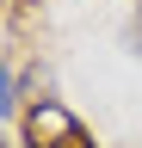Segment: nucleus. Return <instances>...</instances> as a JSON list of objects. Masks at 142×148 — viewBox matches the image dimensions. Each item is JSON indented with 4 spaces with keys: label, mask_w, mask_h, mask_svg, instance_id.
<instances>
[{
    "label": "nucleus",
    "mask_w": 142,
    "mask_h": 148,
    "mask_svg": "<svg viewBox=\"0 0 142 148\" xmlns=\"http://www.w3.org/2000/svg\"><path fill=\"white\" fill-rule=\"evenodd\" d=\"M31 148H86V136L62 105H37L31 111Z\"/></svg>",
    "instance_id": "nucleus-1"
},
{
    "label": "nucleus",
    "mask_w": 142,
    "mask_h": 148,
    "mask_svg": "<svg viewBox=\"0 0 142 148\" xmlns=\"http://www.w3.org/2000/svg\"><path fill=\"white\" fill-rule=\"evenodd\" d=\"M130 43H136V49H142V25H136V31H130Z\"/></svg>",
    "instance_id": "nucleus-2"
}]
</instances>
